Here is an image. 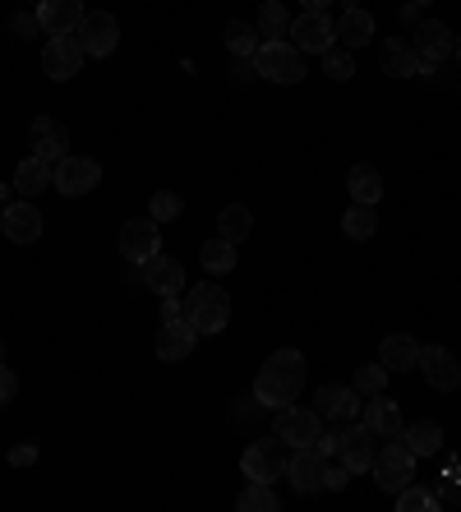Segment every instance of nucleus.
<instances>
[{
	"label": "nucleus",
	"instance_id": "14",
	"mask_svg": "<svg viewBox=\"0 0 461 512\" xmlns=\"http://www.w3.org/2000/svg\"><path fill=\"white\" fill-rule=\"evenodd\" d=\"M0 231H5V240H14V245H37L42 240V231H47V217L37 213L33 203H5V213H0Z\"/></svg>",
	"mask_w": 461,
	"mask_h": 512
},
{
	"label": "nucleus",
	"instance_id": "10",
	"mask_svg": "<svg viewBox=\"0 0 461 512\" xmlns=\"http://www.w3.org/2000/svg\"><path fill=\"white\" fill-rule=\"evenodd\" d=\"M120 42V19L111 10H93V14H83V24H79V47L83 56H111Z\"/></svg>",
	"mask_w": 461,
	"mask_h": 512
},
{
	"label": "nucleus",
	"instance_id": "36",
	"mask_svg": "<svg viewBox=\"0 0 461 512\" xmlns=\"http://www.w3.org/2000/svg\"><path fill=\"white\" fill-rule=\"evenodd\" d=\"M323 70H328L337 84L355 79V56H351V47H337V42H332V47L323 51Z\"/></svg>",
	"mask_w": 461,
	"mask_h": 512
},
{
	"label": "nucleus",
	"instance_id": "9",
	"mask_svg": "<svg viewBox=\"0 0 461 512\" xmlns=\"http://www.w3.org/2000/svg\"><path fill=\"white\" fill-rule=\"evenodd\" d=\"M337 429V453H342L346 471H369L374 466V453H379V439L369 434L365 425H351V420H342V425H332Z\"/></svg>",
	"mask_w": 461,
	"mask_h": 512
},
{
	"label": "nucleus",
	"instance_id": "37",
	"mask_svg": "<svg viewBox=\"0 0 461 512\" xmlns=\"http://www.w3.org/2000/svg\"><path fill=\"white\" fill-rule=\"evenodd\" d=\"M180 208H185V199H180L176 190H157L153 199H148V217H153L157 227H162V222H176Z\"/></svg>",
	"mask_w": 461,
	"mask_h": 512
},
{
	"label": "nucleus",
	"instance_id": "8",
	"mask_svg": "<svg viewBox=\"0 0 461 512\" xmlns=\"http://www.w3.org/2000/svg\"><path fill=\"white\" fill-rule=\"evenodd\" d=\"M120 259L125 263H148L157 250H162V227H157L153 217H134L120 227Z\"/></svg>",
	"mask_w": 461,
	"mask_h": 512
},
{
	"label": "nucleus",
	"instance_id": "40",
	"mask_svg": "<svg viewBox=\"0 0 461 512\" xmlns=\"http://www.w3.org/2000/svg\"><path fill=\"white\" fill-rule=\"evenodd\" d=\"M14 397H19V379H14V370L0 360V406H10Z\"/></svg>",
	"mask_w": 461,
	"mask_h": 512
},
{
	"label": "nucleus",
	"instance_id": "24",
	"mask_svg": "<svg viewBox=\"0 0 461 512\" xmlns=\"http://www.w3.org/2000/svg\"><path fill=\"white\" fill-rule=\"evenodd\" d=\"M379 360L388 365V374H406L420 365V346H415V337H406V333H388L379 346Z\"/></svg>",
	"mask_w": 461,
	"mask_h": 512
},
{
	"label": "nucleus",
	"instance_id": "23",
	"mask_svg": "<svg viewBox=\"0 0 461 512\" xmlns=\"http://www.w3.org/2000/svg\"><path fill=\"white\" fill-rule=\"evenodd\" d=\"M194 342H199V333H194L185 319L162 323V333H157V360H185V356H194Z\"/></svg>",
	"mask_w": 461,
	"mask_h": 512
},
{
	"label": "nucleus",
	"instance_id": "3",
	"mask_svg": "<svg viewBox=\"0 0 461 512\" xmlns=\"http://www.w3.org/2000/svg\"><path fill=\"white\" fill-rule=\"evenodd\" d=\"M254 70L268 84H300L305 79V51H296L286 37H272V42H259V51H254Z\"/></svg>",
	"mask_w": 461,
	"mask_h": 512
},
{
	"label": "nucleus",
	"instance_id": "44",
	"mask_svg": "<svg viewBox=\"0 0 461 512\" xmlns=\"http://www.w3.org/2000/svg\"><path fill=\"white\" fill-rule=\"evenodd\" d=\"M33 462H37V448H33V443H19V448L10 453V466H33Z\"/></svg>",
	"mask_w": 461,
	"mask_h": 512
},
{
	"label": "nucleus",
	"instance_id": "31",
	"mask_svg": "<svg viewBox=\"0 0 461 512\" xmlns=\"http://www.w3.org/2000/svg\"><path fill=\"white\" fill-rule=\"evenodd\" d=\"M342 231L351 240H369V236H379V208L374 203H355L351 213L342 217Z\"/></svg>",
	"mask_w": 461,
	"mask_h": 512
},
{
	"label": "nucleus",
	"instance_id": "13",
	"mask_svg": "<svg viewBox=\"0 0 461 512\" xmlns=\"http://www.w3.org/2000/svg\"><path fill=\"white\" fill-rule=\"evenodd\" d=\"M83 70V47L79 37H51L47 51H42V74H47L51 84H65V79H74V74Z\"/></svg>",
	"mask_w": 461,
	"mask_h": 512
},
{
	"label": "nucleus",
	"instance_id": "17",
	"mask_svg": "<svg viewBox=\"0 0 461 512\" xmlns=\"http://www.w3.org/2000/svg\"><path fill=\"white\" fill-rule=\"evenodd\" d=\"M360 425L374 434V439H397L402 434V406L392 402L388 393H374V397H365V406H360Z\"/></svg>",
	"mask_w": 461,
	"mask_h": 512
},
{
	"label": "nucleus",
	"instance_id": "22",
	"mask_svg": "<svg viewBox=\"0 0 461 512\" xmlns=\"http://www.w3.org/2000/svg\"><path fill=\"white\" fill-rule=\"evenodd\" d=\"M47 185H56V162H47V157H24L19 167H14V190L24 194V199H33V194H42Z\"/></svg>",
	"mask_w": 461,
	"mask_h": 512
},
{
	"label": "nucleus",
	"instance_id": "30",
	"mask_svg": "<svg viewBox=\"0 0 461 512\" xmlns=\"http://www.w3.org/2000/svg\"><path fill=\"white\" fill-rule=\"evenodd\" d=\"M259 28L254 24H240V19H231V24H226V51H231V56L236 60H254V51H259Z\"/></svg>",
	"mask_w": 461,
	"mask_h": 512
},
{
	"label": "nucleus",
	"instance_id": "15",
	"mask_svg": "<svg viewBox=\"0 0 461 512\" xmlns=\"http://www.w3.org/2000/svg\"><path fill=\"white\" fill-rule=\"evenodd\" d=\"M323 471H328V457L309 443V448H291V462H286V476L296 485V494H319L323 489Z\"/></svg>",
	"mask_w": 461,
	"mask_h": 512
},
{
	"label": "nucleus",
	"instance_id": "2",
	"mask_svg": "<svg viewBox=\"0 0 461 512\" xmlns=\"http://www.w3.org/2000/svg\"><path fill=\"white\" fill-rule=\"evenodd\" d=\"M185 323H190L199 337L222 333L226 323H231V296H226L217 282H199L194 296H185Z\"/></svg>",
	"mask_w": 461,
	"mask_h": 512
},
{
	"label": "nucleus",
	"instance_id": "5",
	"mask_svg": "<svg viewBox=\"0 0 461 512\" xmlns=\"http://www.w3.org/2000/svg\"><path fill=\"white\" fill-rule=\"evenodd\" d=\"M286 462H291V448H286L277 434L249 443L245 453H240V471H245V480H263V485H272L277 476H286Z\"/></svg>",
	"mask_w": 461,
	"mask_h": 512
},
{
	"label": "nucleus",
	"instance_id": "29",
	"mask_svg": "<svg viewBox=\"0 0 461 512\" xmlns=\"http://www.w3.org/2000/svg\"><path fill=\"white\" fill-rule=\"evenodd\" d=\"M249 227H254V217H249L245 203H226L222 213H217V236L231 240V245H240L249 236Z\"/></svg>",
	"mask_w": 461,
	"mask_h": 512
},
{
	"label": "nucleus",
	"instance_id": "7",
	"mask_svg": "<svg viewBox=\"0 0 461 512\" xmlns=\"http://www.w3.org/2000/svg\"><path fill=\"white\" fill-rule=\"evenodd\" d=\"M286 37H291V47L305 51V56H323V51L337 42V24H332L328 14H300V19H291V28H286Z\"/></svg>",
	"mask_w": 461,
	"mask_h": 512
},
{
	"label": "nucleus",
	"instance_id": "6",
	"mask_svg": "<svg viewBox=\"0 0 461 512\" xmlns=\"http://www.w3.org/2000/svg\"><path fill=\"white\" fill-rule=\"evenodd\" d=\"M272 434L286 443V448H309V443H319L323 434V416L319 411H309V406H277V416H272Z\"/></svg>",
	"mask_w": 461,
	"mask_h": 512
},
{
	"label": "nucleus",
	"instance_id": "19",
	"mask_svg": "<svg viewBox=\"0 0 461 512\" xmlns=\"http://www.w3.org/2000/svg\"><path fill=\"white\" fill-rule=\"evenodd\" d=\"M28 143H33V153L47 157V162L70 157V153H65V148H70V130H65L56 116H37L33 125H28Z\"/></svg>",
	"mask_w": 461,
	"mask_h": 512
},
{
	"label": "nucleus",
	"instance_id": "4",
	"mask_svg": "<svg viewBox=\"0 0 461 512\" xmlns=\"http://www.w3.org/2000/svg\"><path fill=\"white\" fill-rule=\"evenodd\" d=\"M369 471H374V485H379L383 494H402L406 485H415V453L397 439V443H388V448L374 453V466H369Z\"/></svg>",
	"mask_w": 461,
	"mask_h": 512
},
{
	"label": "nucleus",
	"instance_id": "43",
	"mask_svg": "<svg viewBox=\"0 0 461 512\" xmlns=\"http://www.w3.org/2000/svg\"><path fill=\"white\" fill-rule=\"evenodd\" d=\"M185 319V300L180 296H162V323H176Z\"/></svg>",
	"mask_w": 461,
	"mask_h": 512
},
{
	"label": "nucleus",
	"instance_id": "32",
	"mask_svg": "<svg viewBox=\"0 0 461 512\" xmlns=\"http://www.w3.org/2000/svg\"><path fill=\"white\" fill-rule=\"evenodd\" d=\"M259 37L263 42H272V37H286V28H291V14H286L282 0H263L259 5Z\"/></svg>",
	"mask_w": 461,
	"mask_h": 512
},
{
	"label": "nucleus",
	"instance_id": "49",
	"mask_svg": "<svg viewBox=\"0 0 461 512\" xmlns=\"http://www.w3.org/2000/svg\"><path fill=\"white\" fill-rule=\"evenodd\" d=\"M33 5H37V0H33Z\"/></svg>",
	"mask_w": 461,
	"mask_h": 512
},
{
	"label": "nucleus",
	"instance_id": "42",
	"mask_svg": "<svg viewBox=\"0 0 461 512\" xmlns=\"http://www.w3.org/2000/svg\"><path fill=\"white\" fill-rule=\"evenodd\" d=\"M346 480H351V471H346V462H342V466H328V471H323V489H332V494H342V489H346Z\"/></svg>",
	"mask_w": 461,
	"mask_h": 512
},
{
	"label": "nucleus",
	"instance_id": "47",
	"mask_svg": "<svg viewBox=\"0 0 461 512\" xmlns=\"http://www.w3.org/2000/svg\"><path fill=\"white\" fill-rule=\"evenodd\" d=\"M342 5H346V10H355V5H360V0H342Z\"/></svg>",
	"mask_w": 461,
	"mask_h": 512
},
{
	"label": "nucleus",
	"instance_id": "39",
	"mask_svg": "<svg viewBox=\"0 0 461 512\" xmlns=\"http://www.w3.org/2000/svg\"><path fill=\"white\" fill-rule=\"evenodd\" d=\"M443 494H448L452 503H461V457H452V462L443 466Z\"/></svg>",
	"mask_w": 461,
	"mask_h": 512
},
{
	"label": "nucleus",
	"instance_id": "34",
	"mask_svg": "<svg viewBox=\"0 0 461 512\" xmlns=\"http://www.w3.org/2000/svg\"><path fill=\"white\" fill-rule=\"evenodd\" d=\"M236 508L240 512H277V508H282V499L272 494V485H263V480H249V489L236 499Z\"/></svg>",
	"mask_w": 461,
	"mask_h": 512
},
{
	"label": "nucleus",
	"instance_id": "45",
	"mask_svg": "<svg viewBox=\"0 0 461 512\" xmlns=\"http://www.w3.org/2000/svg\"><path fill=\"white\" fill-rule=\"evenodd\" d=\"M328 5H332V0H305L309 14H328Z\"/></svg>",
	"mask_w": 461,
	"mask_h": 512
},
{
	"label": "nucleus",
	"instance_id": "48",
	"mask_svg": "<svg viewBox=\"0 0 461 512\" xmlns=\"http://www.w3.org/2000/svg\"><path fill=\"white\" fill-rule=\"evenodd\" d=\"M0 360H5V337H0Z\"/></svg>",
	"mask_w": 461,
	"mask_h": 512
},
{
	"label": "nucleus",
	"instance_id": "38",
	"mask_svg": "<svg viewBox=\"0 0 461 512\" xmlns=\"http://www.w3.org/2000/svg\"><path fill=\"white\" fill-rule=\"evenodd\" d=\"M415 508L438 512L443 508V499H438V494H425V489H415V485H406L402 494H397V512H415Z\"/></svg>",
	"mask_w": 461,
	"mask_h": 512
},
{
	"label": "nucleus",
	"instance_id": "21",
	"mask_svg": "<svg viewBox=\"0 0 461 512\" xmlns=\"http://www.w3.org/2000/svg\"><path fill=\"white\" fill-rule=\"evenodd\" d=\"M37 24L47 28L51 37L79 33V24H83V0H37Z\"/></svg>",
	"mask_w": 461,
	"mask_h": 512
},
{
	"label": "nucleus",
	"instance_id": "25",
	"mask_svg": "<svg viewBox=\"0 0 461 512\" xmlns=\"http://www.w3.org/2000/svg\"><path fill=\"white\" fill-rule=\"evenodd\" d=\"M397 439H402L415 453V462H420V457H434L438 448H443V425H438V420H415V425H406Z\"/></svg>",
	"mask_w": 461,
	"mask_h": 512
},
{
	"label": "nucleus",
	"instance_id": "41",
	"mask_svg": "<svg viewBox=\"0 0 461 512\" xmlns=\"http://www.w3.org/2000/svg\"><path fill=\"white\" fill-rule=\"evenodd\" d=\"M37 28H42L37 24V10L33 14H10V33L14 37H37Z\"/></svg>",
	"mask_w": 461,
	"mask_h": 512
},
{
	"label": "nucleus",
	"instance_id": "27",
	"mask_svg": "<svg viewBox=\"0 0 461 512\" xmlns=\"http://www.w3.org/2000/svg\"><path fill=\"white\" fill-rule=\"evenodd\" d=\"M346 190H351L355 203H374V208H379V199H383V176H379V167H369V162H355V167L346 171Z\"/></svg>",
	"mask_w": 461,
	"mask_h": 512
},
{
	"label": "nucleus",
	"instance_id": "18",
	"mask_svg": "<svg viewBox=\"0 0 461 512\" xmlns=\"http://www.w3.org/2000/svg\"><path fill=\"white\" fill-rule=\"evenodd\" d=\"M314 411L332 425H342V420H355L360 416V393L355 388H342V383H323L319 393H314Z\"/></svg>",
	"mask_w": 461,
	"mask_h": 512
},
{
	"label": "nucleus",
	"instance_id": "26",
	"mask_svg": "<svg viewBox=\"0 0 461 512\" xmlns=\"http://www.w3.org/2000/svg\"><path fill=\"white\" fill-rule=\"evenodd\" d=\"M337 42L342 47H369L374 42V14L365 10V5H355V10L342 14V24H337Z\"/></svg>",
	"mask_w": 461,
	"mask_h": 512
},
{
	"label": "nucleus",
	"instance_id": "12",
	"mask_svg": "<svg viewBox=\"0 0 461 512\" xmlns=\"http://www.w3.org/2000/svg\"><path fill=\"white\" fill-rule=\"evenodd\" d=\"M452 28L438 24V19H425V24H415V60H420V70H438L443 60L452 56Z\"/></svg>",
	"mask_w": 461,
	"mask_h": 512
},
{
	"label": "nucleus",
	"instance_id": "1",
	"mask_svg": "<svg viewBox=\"0 0 461 512\" xmlns=\"http://www.w3.org/2000/svg\"><path fill=\"white\" fill-rule=\"evenodd\" d=\"M305 388V356L296 346H282L263 360L259 379H254V397H259L263 411H277V406H291Z\"/></svg>",
	"mask_w": 461,
	"mask_h": 512
},
{
	"label": "nucleus",
	"instance_id": "11",
	"mask_svg": "<svg viewBox=\"0 0 461 512\" xmlns=\"http://www.w3.org/2000/svg\"><path fill=\"white\" fill-rule=\"evenodd\" d=\"M102 185V167H97L93 157H60L56 162V190L65 199H83V194H93Z\"/></svg>",
	"mask_w": 461,
	"mask_h": 512
},
{
	"label": "nucleus",
	"instance_id": "46",
	"mask_svg": "<svg viewBox=\"0 0 461 512\" xmlns=\"http://www.w3.org/2000/svg\"><path fill=\"white\" fill-rule=\"evenodd\" d=\"M452 56H457V60H461V37H457V42H452Z\"/></svg>",
	"mask_w": 461,
	"mask_h": 512
},
{
	"label": "nucleus",
	"instance_id": "35",
	"mask_svg": "<svg viewBox=\"0 0 461 512\" xmlns=\"http://www.w3.org/2000/svg\"><path fill=\"white\" fill-rule=\"evenodd\" d=\"M360 397H374V393H383L388 388V365L383 360H365L360 370H355V383H351Z\"/></svg>",
	"mask_w": 461,
	"mask_h": 512
},
{
	"label": "nucleus",
	"instance_id": "33",
	"mask_svg": "<svg viewBox=\"0 0 461 512\" xmlns=\"http://www.w3.org/2000/svg\"><path fill=\"white\" fill-rule=\"evenodd\" d=\"M199 263H203V268H208V273H231V268H236V245H231V240H222V236H217V240H208V245H203V250H199Z\"/></svg>",
	"mask_w": 461,
	"mask_h": 512
},
{
	"label": "nucleus",
	"instance_id": "28",
	"mask_svg": "<svg viewBox=\"0 0 461 512\" xmlns=\"http://www.w3.org/2000/svg\"><path fill=\"white\" fill-rule=\"evenodd\" d=\"M383 74H388V79H415V74H420V60H415V51L406 47L402 37H388V42H383Z\"/></svg>",
	"mask_w": 461,
	"mask_h": 512
},
{
	"label": "nucleus",
	"instance_id": "16",
	"mask_svg": "<svg viewBox=\"0 0 461 512\" xmlns=\"http://www.w3.org/2000/svg\"><path fill=\"white\" fill-rule=\"evenodd\" d=\"M420 370H425L434 393H457L461 388V365L448 346H420Z\"/></svg>",
	"mask_w": 461,
	"mask_h": 512
},
{
	"label": "nucleus",
	"instance_id": "20",
	"mask_svg": "<svg viewBox=\"0 0 461 512\" xmlns=\"http://www.w3.org/2000/svg\"><path fill=\"white\" fill-rule=\"evenodd\" d=\"M139 268H143V286L157 291V296H180V291H185V268H180V259H166V254L157 250L153 259L139 263Z\"/></svg>",
	"mask_w": 461,
	"mask_h": 512
}]
</instances>
